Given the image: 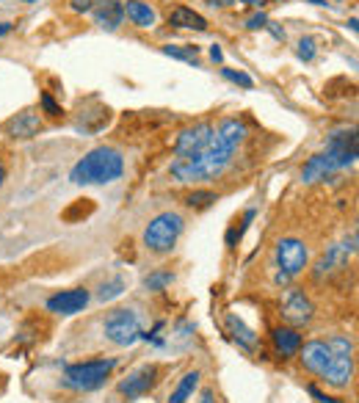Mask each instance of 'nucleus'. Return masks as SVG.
<instances>
[{
	"label": "nucleus",
	"mask_w": 359,
	"mask_h": 403,
	"mask_svg": "<svg viewBox=\"0 0 359 403\" xmlns=\"http://www.w3.org/2000/svg\"><path fill=\"white\" fill-rule=\"evenodd\" d=\"M122 293H124V279L116 276V279H110V282H105V284L99 287V301H113V298H119Z\"/></svg>",
	"instance_id": "obj_24"
},
{
	"label": "nucleus",
	"mask_w": 359,
	"mask_h": 403,
	"mask_svg": "<svg viewBox=\"0 0 359 403\" xmlns=\"http://www.w3.org/2000/svg\"><path fill=\"white\" fill-rule=\"evenodd\" d=\"M8 30H11V22H0V39H3Z\"/></svg>",
	"instance_id": "obj_36"
},
{
	"label": "nucleus",
	"mask_w": 359,
	"mask_h": 403,
	"mask_svg": "<svg viewBox=\"0 0 359 403\" xmlns=\"http://www.w3.org/2000/svg\"><path fill=\"white\" fill-rule=\"evenodd\" d=\"M353 251H356V235L345 237L340 246H331V248L318 259V265H315V279H323V273H331V271L342 268Z\"/></svg>",
	"instance_id": "obj_10"
},
{
	"label": "nucleus",
	"mask_w": 359,
	"mask_h": 403,
	"mask_svg": "<svg viewBox=\"0 0 359 403\" xmlns=\"http://www.w3.org/2000/svg\"><path fill=\"white\" fill-rule=\"evenodd\" d=\"M331 171H337V168H334V163L329 160V155H326V152H318V155H312V157L304 163V168H301V182L326 179Z\"/></svg>",
	"instance_id": "obj_15"
},
{
	"label": "nucleus",
	"mask_w": 359,
	"mask_h": 403,
	"mask_svg": "<svg viewBox=\"0 0 359 403\" xmlns=\"http://www.w3.org/2000/svg\"><path fill=\"white\" fill-rule=\"evenodd\" d=\"M41 108H44L50 116H61V113H64V110H61V105H58L50 94H41Z\"/></svg>",
	"instance_id": "obj_30"
},
{
	"label": "nucleus",
	"mask_w": 359,
	"mask_h": 403,
	"mask_svg": "<svg viewBox=\"0 0 359 403\" xmlns=\"http://www.w3.org/2000/svg\"><path fill=\"white\" fill-rule=\"evenodd\" d=\"M295 52H298L301 61H312V58H315V41H312V39H301Z\"/></svg>",
	"instance_id": "obj_28"
},
{
	"label": "nucleus",
	"mask_w": 359,
	"mask_h": 403,
	"mask_svg": "<svg viewBox=\"0 0 359 403\" xmlns=\"http://www.w3.org/2000/svg\"><path fill=\"white\" fill-rule=\"evenodd\" d=\"M273 259H276V282H290L293 276H298L304 268H307V246L298 240V237H282L276 243V251H273Z\"/></svg>",
	"instance_id": "obj_5"
},
{
	"label": "nucleus",
	"mask_w": 359,
	"mask_h": 403,
	"mask_svg": "<svg viewBox=\"0 0 359 403\" xmlns=\"http://www.w3.org/2000/svg\"><path fill=\"white\" fill-rule=\"evenodd\" d=\"M251 221H254V210H246V215H243L240 226H235V229H229V232H226V246H229V248H235V246H237V240L243 237V232L249 229V224H251Z\"/></svg>",
	"instance_id": "obj_25"
},
{
	"label": "nucleus",
	"mask_w": 359,
	"mask_h": 403,
	"mask_svg": "<svg viewBox=\"0 0 359 403\" xmlns=\"http://www.w3.org/2000/svg\"><path fill=\"white\" fill-rule=\"evenodd\" d=\"M210 58H213V61H224V52H221V47H218V44H213V47H210Z\"/></svg>",
	"instance_id": "obj_33"
},
{
	"label": "nucleus",
	"mask_w": 359,
	"mask_h": 403,
	"mask_svg": "<svg viewBox=\"0 0 359 403\" xmlns=\"http://www.w3.org/2000/svg\"><path fill=\"white\" fill-rule=\"evenodd\" d=\"M273 348L282 353V356H293L298 348H301V334L295 331V328H290V326H279V328H273Z\"/></svg>",
	"instance_id": "obj_18"
},
{
	"label": "nucleus",
	"mask_w": 359,
	"mask_h": 403,
	"mask_svg": "<svg viewBox=\"0 0 359 403\" xmlns=\"http://www.w3.org/2000/svg\"><path fill=\"white\" fill-rule=\"evenodd\" d=\"M246 25H249L251 30H257V28H265V25H268V17H265V14L260 11V14H254V17H249V22H246Z\"/></svg>",
	"instance_id": "obj_31"
},
{
	"label": "nucleus",
	"mask_w": 359,
	"mask_h": 403,
	"mask_svg": "<svg viewBox=\"0 0 359 403\" xmlns=\"http://www.w3.org/2000/svg\"><path fill=\"white\" fill-rule=\"evenodd\" d=\"M122 171H124L122 152H116L113 146H97L75 163V168L69 171V179L75 185H105V182L119 179Z\"/></svg>",
	"instance_id": "obj_2"
},
{
	"label": "nucleus",
	"mask_w": 359,
	"mask_h": 403,
	"mask_svg": "<svg viewBox=\"0 0 359 403\" xmlns=\"http://www.w3.org/2000/svg\"><path fill=\"white\" fill-rule=\"evenodd\" d=\"M168 282H171V273H152V276H146V287L149 290H163Z\"/></svg>",
	"instance_id": "obj_29"
},
{
	"label": "nucleus",
	"mask_w": 359,
	"mask_h": 403,
	"mask_svg": "<svg viewBox=\"0 0 359 403\" xmlns=\"http://www.w3.org/2000/svg\"><path fill=\"white\" fill-rule=\"evenodd\" d=\"M166 55L177 58V61H188V63H199V50L196 47H188V44H166L163 47Z\"/></svg>",
	"instance_id": "obj_23"
},
{
	"label": "nucleus",
	"mask_w": 359,
	"mask_h": 403,
	"mask_svg": "<svg viewBox=\"0 0 359 403\" xmlns=\"http://www.w3.org/2000/svg\"><path fill=\"white\" fill-rule=\"evenodd\" d=\"M213 202H215V193H213V190H193V193L185 199V204H188V207H196V210L210 207Z\"/></svg>",
	"instance_id": "obj_26"
},
{
	"label": "nucleus",
	"mask_w": 359,
	"mask_h": 403,
	"mask_svg": "<svg viewBox=\"0 0 359 403\" xmlns=\"http://www.w3.org/2000/svg\"><path fill=\"white\" fill-rule=\"evenodd\" d=\"M155 381H157V367L155 364H144V367L133 370L124 381H119V392L124 397H141L155 386Z\"/></svg>",
	"instance_id": "obj_12"
},
{
	"label": "nucleus",
	"mask_w": 359,
	"mask_h": 403,
	"mask_svg": "<svg viewBox=\"0 0 359 403\" xmlns=\"http://www.w3.org/2000/svg\"><path fill=\"white\" fill-rule=\"evenodd\" d=\"M182 235V215L180 213H160L144 229V243L155 254H168Z\"/></svg>",
	"instance_id": "obj_3"
},
{
	"label": "nucleus",
	"mask_w": 359,
	"mask_h": 403,
	"mask_svg": "<svg viewBox=\"0 0 359 403\" xmlns=\"http://www.w3.org/2000/svg\"><path fill=\"white\" fill-rule=\"evenodd\" d=\"M207 3H210L213 8H215V6H218V8H229V6H235V0H207Z\"/></svg>",
	"instance_id": "obj_34"
},
{
	"label": "nucleus",
	"mask_w": 359,
	"mask_h": 403,
	"mask_svg": "<svg viewBox=\"0 0 359 403\" xmlns=\"http://www.w3.org/2000/svg\"><path fill=\"white\" fill-rule=\"evenodd\" d=\"M105 337L116 345H133L135 340H141V317L133 309H113L105 317Z\"/></svg>",
	"instance_id": "obj_7"
},
{
	"label": "nucleus",
	"mask_w": 359,
	"mask_h": 403,
	"mask_svg": "<svg viewBox=\"0 0 359 403\" xmlns=\"http://www.w3.org/2000/svg\"><path fill=\"white\" fill-rule=\"evenodd\" d=\"M226 328H229V334H232V340L237 342V345H243V348H254L257 345V334L237 317V315H226Z\"/></svg>",
	"instance_id": "obj_21"
},
{
	"label": "nucleus",
	"mask_w": 359,
	"mask_h": 403,
	"mask_svg": "<svg viewBox=\"0 0 359 403\" xmlns=\"http://www.w3.org/2000/svg\"><path fill=\"white\" fill-rule=\"evenodd\" d=\"M94 19H97V25H102L108 30H116L122 25V19H124V6L119 0H102L94 8Z\"/></svg>",
	"instance_id": "obj_16"
},
{
	"label": "nucleus",
	"mask_w": 359,
	"mask_h": 403,
	"mask_svg": "<svg viewBox=\"0 0 359 403\" xmlns=\"http://www.w3.org/2000/svg\"><path fill=\"white\" fill-rule=\"evenodd\" d=\"M110 370H113V359H88V362L69 364L64 370V381L72 389L91 392V389H97V386L105 384V378L110 375Z\"/></svg>",
	"instance_id": "obj_4"
},
{
	"label": "nucleus",
	"mask_w": 359,
	"mask_h": 403,
	"mask_svg": "<svg viewBox=\"0 0 359 403\" xmlns=\"http://www.w3.org/2000/svg\"><path fill=\"white\" fill-rule=\"evenodd\" d=\"M329 348L334 351V356H331V364L323 373V381L331 384V386H345L353 375V345H351L348 337H331Z\"/></svg>",
	"instance_id": "obj_6"
},
{
	"label": "nucleus",
	"mask_w": 359,
	"mask_h": 403,
	"mask_svg": "<svg viewBox=\"0 0 359 403\" xmlns=\"http://www.w3.org/2000/svg\"><path fill=\"white\" fill-rule=\"evenodd\" d=\"M243 3H249V6H254V8H262V6H265V0H243Z\"/></svg>",
	"instance_id": "obj_37"
},
{
	"label": "nucleus",
	"mask_w": 359,
	"mask_h": 403,
	"mask_svg": "<svg viewBox=\"0 0 359 403\" xmlns=\"http://www.w3.org/2000/svg\"><path fill=\"white\" fill-rule=\"evenodd\" d=\"M88 304V290L75 287V290H61L52 298H47V309L58 315H75Z\"/></svg>",
	"instance_id": "obj_14"
},
{
	"label": "nucleus",
	"mask_w": 359,
	"mask_h": 403,
	"mask_svg": "<svg viewBox=\"0 0 359 403\" xmlns=\"http://www.w3.org/2000/svg\"><path fill=\"white\" fill-rule=\"evenodd\" d=\"M3 179H6V168H3V160H0V185H3Z\"/></svg>",
	"instance_id": "obj_38"
},
{
	"label": "nucleus",
	"mask_w": 359,
	"mask_h": 403,
	"mask_svg": "<svg viewBox=\"0 0 359 403\" xmlns=\"http://www.w3.org/2000/svg\"><path fill=\"white\" fill-rule=\"evenodd\" d=\"M246 138V127L237 119H224L215 130L213 138L204 149L188 155V157H174L171 160V177L177 182H204L215 179L224 174V168L232 160V152L240 146Z\"/></svg>",
	"instance_id": "obj_1"
},
{
	"label": "nucleus",
	"mask_w": 359,
	"mask_h": 403,
	"mask_svg": "<svg viewBox=\"0 0 359 403\" xmlns=\"http://www.w3.org/2000/svg\"><path fill=\"white\" fill-rule=\"evenodd\" d=\"M213 130H215V127H213L210 121H199V124L182 130L180 138H177V157H188V155L204 149V146L210 144V138H213Z\"/></svg>",
	"instance_id": "obj_9"
},
{
	"label": "nucleus",
	"mask_w": 359,
	"mask_h": 403,
	"mask_svg": "<svg viewBox=\"0 0 359 403\" xmlns=\"http://www.w3.org/2000/svg\"><path fill=\"white\" fill-rule=\"evenodd\" d=\"M199 370H191V373H185L182 378H180V384L174 386V392H171V397H168V403H185L191 395H193V389H196V384H199Z\"/></svg>",
	"instance_id": "obj_22"
},
{
	"label": "nucleus",
	"mask_w": 359,
	"mask_h": 403,
	"mask_svg": "<svg viewBox=\"0 0 359 403\" xmlns=\"http://www.w3.org/2000/svg\"><path fill=\"white\" fill-rule=\"evenodd\" d=\"M196 403H215V400H213V389H204V392L199 395V400H196Z\"/></svg>",
	"instance_id": "obj_35"
},
{
	"label": "nucleus",
	"mask_w": 359,
	"mask_h": 403,
	"mask_svg": "<svg viewBox=\"0 0 359 403\" xmlns=\"http://www.w3.org/2000/svg\"><path fill=\"white\" fill-rule=\"evenodd\" d=\"M168 25H174V28H193V30H207V19H204L202 14H196L193 8H188V6H180V8H174V11L168 14Z\"/></svg>",
	"instance_id": "obj_19"
},
{
	"label": "nucleus",
	"mask_w": 359,
	"mask_h": 403,
	"mask_svg": "<svg viewBox=\"0 0 359 403\" xmlns=\"http://www.w3.org/2000/svg\"><path fill=\"white\" fill-rule=\"evenodd\" d=\"M301 353H298V359H301V364L307 367V370H312L315 375H320L323 378V373H326V367L331 364V356H334V351L329 348V342H320V340H312V342H307L304 348H298Z\"/></svg>",
	"instance_id": "obj_13"
},
{
	"label": "nucleus",
	"mask_w": 359,
	"mask_h": 403,
	"mask_svg": "<svg viewBox=\"0 0 359 403\" xmlns=\"http://www.w3.org/2000/svg\"><path fill=\"white\" fill-rule=\"evenodd\" d=\"M72 8L75 11H88L91 8V0H72Z\"/></svg>",
	"instance_id": "obj_32"
},
{
	"label": "nucleus",
	"mask_w": 359,
	"mask_h": 403,
	"mask_svg": "<svg viewBox=\"0 0 359 403\" xmlns=\"http://www.w3.org/2000/svg\"><path fill=\"white\" fill-rule=\"evenodd\" d=\"M323 152L329 155V160L334 163L337 171L353 166V163H356V152H359L356 130L351 127V130H337V132H331L329 141H326V149H323Z\"/></svg>",
	"instance_id": "obj_8"
},
{
	"label": "nucleus",
	"mask_w": 359,
	"mask_h": 403,
	"mask_svg": "<svg viewBox=\"0 0 359 403\" xmlns=\"http://www.w3.org/2000/svg\"><path fill=\"white\" fill-rule=\"evenodd\" d=\"M312 301L301 293V290H287L284 298H282V317L290 320L293 326H301V323H309L312 320Z\"/></svg>",
	"instance_id": "obj_11"
},
{
	"label": "nucleus",
	"mask_w": 359,
	"mask_h": 403,
	"mask_svg": "<svg viewBox=\"0 0 359 403\" xmlns=\"http://www.w3.org/2000/svg\"><path fill=\"white\" fill-rule=\"evenodd\" d=\"M41 130V121L33 110H22L8 121V135L11 138H33Z\"/></svg>",
	"instance_id": "obj_17"
},
{
	"label": "nucleus",
	"mask_w": 359,
	"mask_h": 403,
	"mask_svg": "<svg viewBox=\"0 0 359 403\" xmlns=\"http://www.w3.org/2000/svg\"><path fill=\"white\" fill-rule=\"evenodd\" d=\"M22 3H30V0H22Z\"/></svg>",
	"instance_id": "obj_39"
},
{
	"label": "nucleus",
	"mask_w": 359,
	"mask_h": 403,
	"mask_svg": "<svg viewBox=\"0 0 359 403\" xmlns=\"http://www.w3.org/2000/svg\"><path fill=\"white\" fill-rule=\"evenodd\" d=\"M122 6H124V14L130 17L133 25H138V28H152V25H155V11L149 8V3L127 0V3H122Z\"/></svg>",
	"instance_id": "obj_20"
},
{
	"label": "nucleus",
	"mask_w": 359,
	"mask_h": 403,
	"mask_svg": "<svg viewBox=\"0 0 359 403\" xmlns=\"http://www.w3.org/2000/svg\"><path fill=\"white\" fill-rule=\"evenodd\" d=\"M221 75H224L226 80H232V83L243 86V88H251V86H254V80H251L246 72H237V69H221Z\"/></svg>",
	"instance_id": "obj_27"
}]
</instances>
